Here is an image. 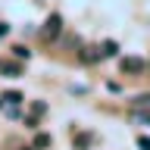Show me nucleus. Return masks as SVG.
Segmentation results:
<instances>
[{"instance_id":"obj_1","label":"nucleus","mask_w":150,"mask_h":150,"mask_svg":"<svg viewBox=\"0 0 150 150\" xmlns=\"http://www.w3.org/2000/svg\"><path fill=\"white\" fill-rule=\"evenodd\" d=\"M144 59H141V56H122L119 59V69L122 72H128V75H138V72H144Z\"/></svg>"},{"instance_id":"obj_2","label":"nucleus","mask_w":150,"mask_h":150,"mask_svg":"<svg viewBox=\"0 0 150 150\" xmlns=\"http://www.w3.org/2000/svg\"><path fill=\"white\" fill-rule=\"evenodd\" d=\"M59 28H63V16H59V13H53V16H47L44 28H41V35H44V38H56V35H59Z\"/></svg>"},{"instance_id":"obj_3","label":"nucleus","mask_w":150,"mask_h":150,"mask_svg":"<svg viewBox=\"0 0 150 150\" xmlns=\"http://www.w3.org/2000/svg\"><path fill=\"white\" fill-rule=\"evenodd\" d=\"M0 72L6 75V78H19V75H22V66H19V63H9V59H3V63H0Z\"/></svg>"},{"instance_id":"obj_4","label":"nucleus","mask_w":150,"mask_h":150,"mask_svg":"<svg viewBox=\"0 0 150 150\" xmlns=\"http://www.w3.org/2000/svg\"><path fill=\"white\" fill-rule=\"evenodd\" d=\"M100 59V47H84L81 50V63H97Z\"/></svg>"},{"instance_id":"obj_5","label":"nucleus","mask_w":150,"mask_h":150,"mask_svg":"<svg viewBox=\"0 0 150 150\" xmlns=\"http://www.w3.org/2000/svg\"><path fill=\"white\" fill-rule=\"evenodd\" d=\"M0 97H3V103H9V106H19V103L25 100V97H22V94H19V91H3V94H0Z\"/></svg>"},{"instance_id":"obj_6","label":"nucleus","mask_w":150,"mask_h":150,"mask_svg":"<svg viewBox=\"0 0 150 150\" xmlns=\"http://www.w3.org/2000/svg\"><path fill=\"white\" fill-rule=\"evenodd\" d=\"M131 106L134 110H150V94H141L138 100H131Z\"/></svg>"},{"instance_id":"obj_7","label":"nucleus","mask_w":150,"mask_h":150,"mask_svg":"<svg viewBox=\"0 0 150 150\" xmlns=\"http://www.w3.org/2000/svg\"><path fill=\"white\" fill-rule=\"evenodd\" d=\"M116 53H119L116 41H103V56H116Z\"/></svg>"},{"instance_id":"obj_8","label":"nucleus","mask_w":150,"mask_h":150,"mask_svg":"<svg viewBox=\"0 0 150 150\" xmlns=\"http://www.w3.org/2000/svg\"><path fill=\"white\" fill-rule=\"evenodd\" d=\"M13 53H16V59H28V56H31V50H28V47H22V44H16V47H13Z\"/></svg>"},{"instance_id":"obj_9","label":"nucleus","mask_w":150,"mask_h":150,"mask_svg":"<svg viewBox=\"0 0 150 150\" xmlns=\"http://www.w3.org/2000/svg\"><path fill=\"white\" fill-rule=\"evenodd\" d=\"M44 147H50V134H38L35 138V150H44Z\"/></svg>"},{"instance_id":"obj_10","label":"nucleus","mask_w":150,"mask_h":150,"mask_svg":"<svg viewBox=\"0 0 150 150\" xmlns=\"http://www.w3.org/2000/svg\"><path fill=\"white\" fill-rule=\"evenodd\" d=\"M134 119L144 122V125H150V110H134Z\"/></svg>"},{"instance_id":"obj_11","label":"nucleus","mask_w":150,"mask_h":150,"mask_svg":"<svg viewBox=\"0 0 150 150\" xmlns=\"http://www.w3.org/2000/svg\"><path fill=\"white\" fill-rule=\"evenodd\" d=\"M138 147L141 150H150V138H147V134H141V138H138Z\"/></svg>"},{"instance_id":"obj_12","label":"nucleus","mask_w":150,"mask_h":150,"mask_svg":"<svg viewBox=\"0 0 150 150\" xmlns=\"http://www.w3.org/2000/svg\"><path fill=\"white\" fill-rule=\"evenodd\" d=\"M31 110H35L38 116H41V112H47V103H41V100H38V103H31Z\"/></svg>"},{"instance_id":"obj_13","label":"nucleus","mask_w":150,"mask_h":150,"mask_svg":"<svg viewBox=\"0 0 150 150\" xmlns=\"http://www.w3.org/2000/svg\"><path fill=\"white\" fill-rule=\"evenodd\" d=\"M6 31H9V25H6V22H0V38L6 35Z\"/></svg>"},{"instance_id":"obj_14","label":"nucleus","mask_w":150,"mask_h":150,"mask_svg":"<svg viewBox=\"0 0 150 150\" xmlns=\"http://www.w3.org/2000/svg\"><path fill=\"white\" fill-rule=\"evenodd\" d=\"M25 150H35V147H25Z\"/></svg>"}]
</instances>
